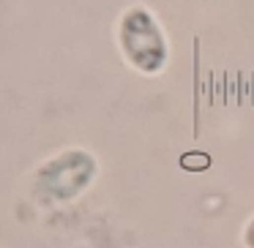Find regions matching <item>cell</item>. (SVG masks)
Returning <instances> with one entry per match:
<instances>
[{
  "label": "cell",
  "mask_w": 254,
  "mask_h": 248,
  "mask_svg": "<svg viewBox=\"0 0 254 248\" xmlns=\"http://www.w3.org/2000/svg\"><path fill=\"white\" fill-rule=\"evenodd\" d=\"M93 164L85 158V153H66L63 158L52 161L47 169L41 172V183L47 191H52L55 196L66 199V196H74L85 183H88Z\"/></svg>",
  "instance_id": "1"
}]
</instances>
